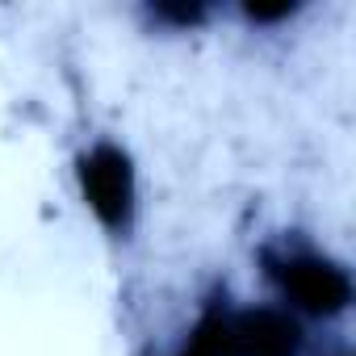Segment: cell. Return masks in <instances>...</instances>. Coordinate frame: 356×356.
<instances>
[{"label":"cell","instance_id":"obj_1","mask_svg":"<svg viewBox=\"0 0 356 356\" xmlns=\"http://www.w3.org/2000/svg\"><path fill=\"white\" fill-rule=\"evenodd\" d=\"M80 185H84V202L109 231H122L130 222L134 176H130V159L118 147H92L80 159Z\"/></svg>","mask_w":356,"mask_h":356},{"label":"cell","instance_id":"obj_2","mask_svg":"<svg viewBox=\"0 0 356 356\" xmlns=\"http://www.w3.org/2000/svg\"><path fill=\"white\" fill-rule=\"evenodd\" d=\"M273 273H277L281 289H285L298 306H306V310H314V314H335V310H343L348 298H352V285H348L343 268H335L331 260H318V256H289V260H281Z\"/></svg>","mask_w":356,"mask_h":356},{"label":"cell","instance_id":"obj_3","mask_svg":"<svg viewBox=\"0 0 356 356\" xmlns=\"http://www.w3.org/2000/svg\"><path fill=\"white\" fill-rule=\"evenodd\" d=\"M231 356H293L298 352V323L281 310H239L227 314Z\"/></svg>","mask_w":356,"mask_h":356}]
</instances>
